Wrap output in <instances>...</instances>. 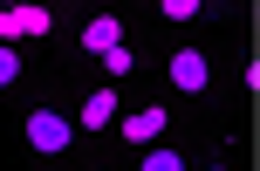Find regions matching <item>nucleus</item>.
I'll use <instances>...</instances> for the list:
<instances>
[{"label": "nucleus", "mask_w": 260, "mask_h": 171, "mask_svg": "<svg viewBox=\"0 0 260 171\" xmlns=\"http://www.w3.org/2000/svg\"><path fill=\"white\" fill-rule=\"evenodd\" d=\"M14 137H21V151L35 164H62L69 151H76V117H69L62 103H27L21 123H14Z\"/></svg>", "instance_id": "nucleus-1"}, {"label": "nucleus", "mask_w": 260, "mask_h": 171, "mask_svg": "<svg viewBox=\"0 0 260 171\" xmlns=\"http://www.w3.org/2000/svg\"><path fill=\"white\" fill-rule=\"evenodd\" d=\"M165 137H171V103L165 96H151V103H137V110L123 103V117H117V144L123 151H151V144H165Z\"/></svg>", "instance_id": "nucleus-2"}, {"label": "nucleus", "mask_w": 260, "mask_h": 171, "mask_svg": "<svg viewBox=\"0 0 260 171\" xmlns=\"http://www.w3.org/2000/svg\"><path fill=\"white\" fill-rule=\"evenodd\" d=\"M76 137H103V130H117V117H123V89L117 82H89V89L76 96Z\"/></svg>", "instance_id": "nucleus-3"}, {"label": "nucleus", "mask_w": 260, "mask_h": 171, "mask_svg": "<svg viewBox=\"0 0 260 171\" xmlns=\"http://www.w3.org/2000/svg\"><path fill=\"white\" fill-rule=\"evenodd\" d=\"M165 82H171V96H212V55L199 41H178L165 55Z\"/></svg>", "instance_id": "nucleus-4"}, {"label": "nucleus", "mask_w": 260, "mask_h": 171, "mask_svg": "<svg viewBox=\"0 0 260 171\" xmlns=\"http://www.w3.org/2000/svg\"><path fill=\"white\" fill-rule=\"evenodd\" d=\"M55 27H62V21H55V7H27V0H21V7H0V48H27V41H48Z\"/></svg>", "instance_id": "nucleus-5"}, {"label": "nucleus", "mask_w": 260, "mask_h": 171, "mask_svg": "<svg viewBox=\"0 0 260 171\" xmlns=\"http://www.w3.org/2000/svg\"><path fill=\"white\" fill-rule=\"evenodd\" d=\"M123 41H130V21H123V14H89V21H82L76 27V55H82V62H96V55H110V48H123Z\"/></svg>", "instance_id": "nucleus-6"}, {"label": "nucleus", "mask_w": 260, "mask_h": 171, "mask_svg": "<svg viewBox=\"0 0 260 171\" xmlns=\"http://www.w3.org/2000/svg\"><path fill=\"white\" fill-rule=\"evenodd\" d=\"M96 69H103V82H117V89H123V82L137 76V69H144V48H137V35H130L123 48H110V55H96Z\"/></svg>", "instance_id": "nucleus-7"}, {"label": "nucleus", "mask_w": 260, "mask_h": 171, "mask_svg": "<svg viewBox=\"0 0 260 171\" xmlns=\"http://www.w3.org/2000/svg\"><path fill=\"white\" fill-rule=\"evenodd\" d=\"M137 171H192V151L185 144H151V151H137Z\"/></svg>", "instance_id": "nucleus-8"}, {"label": "nucleus", "mask_w": 260, "mask_h": 171, "mask_svg": "<svg viewBox=\"0 0 260 171\" xmlns=\"http://www.w3.org/2000/svg\"><path fill=\"white\" fill-rule=\"evenodd\" d=\"M157 21L165 27H192V21H206V0H157Z\"/></svg>", "instance_id": "nucleus-9"}, {"label": "nucleus", "mask_w": 260, "mask_h": 171, "mask_svg": "<svg viewBox=\"0 0 260 171\" xmlns=\"http://www.w3.org/2000/svg\"><path fill=\"white\" fill-rule=\"evenodd\" d=\"M27 76V62H21V48H0V96L14 89V82Z\"/></svg>", "instance_id": "nucleus-10"}, {"label": "nucleus", "mask_w": 260, "mask_h": 171, "mask_svg": "<svg viewBox=\"0 0 260 171\" xmlns=\"http://www.w3.org/2000/svg\"><path fill=\"white\" fill-rule=\"evenodd\" d=\"M199 171H240V164L233 158H212V164H199Z\"/></svg>", "instance_id": "nucleus-11"}, {"label": "nucleus", "mask_w": 260, "mask_h": 171, "mask_svg": "<svg viewBox=\"0 0 260 171\" xmlns=\"http://www.w3.org/2000/svg\"><path fill=\"white\" fill-rule=\"evenodd\" d=\"M89 171H117V164H89Z\"/></svg>", "instance_id": "nucleus-12"}]
</instances>
